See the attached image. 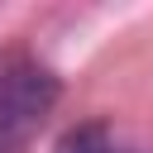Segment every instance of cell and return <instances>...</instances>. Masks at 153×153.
<instances>
[{
	"mask_svg": "<svg viewBox=\"0 0 153 153\" xmlns=\"http://www.w3.org/2000/svg\"><path fill=\"white\" fill-rule=\"evenodd\" d=\"M53 100H57L53 72L24 57H0V153H14L53 110Z\"/></svg>",
	"mask_w": 153,
	"mask_h": 153,
	"instance_id": "6da1fadb",
	"label": "cell"
},
{
	"mask_svg": "<svg viewBox=\"0 0 153 153\" xmlns=\"http://www.w3.org/2000/svg\"><path fill=\"white\" fill-rule=\"evenodd\" d=\"M62 153H115V143L105 139L100 124H86V129H76V134L62 139Z\"/></svg>",
	"mask_w": 153,
	"mask_h": 153,
	"instance_id": "7a4b0ae2",
	"label": "cell"
}]
</instances>
